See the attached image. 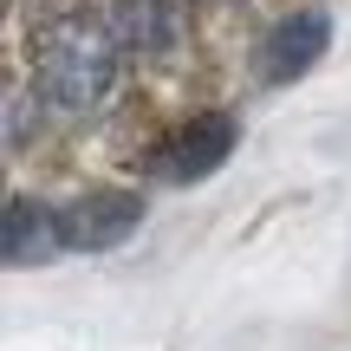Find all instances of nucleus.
<instances>
[{"label": "nucleus", "mask_w": 351, "mask_h": 351, "mask_svg": "<svg viewBox=\"0 0 351 351\" xmlns=\"http://www.w3.org/2000/svg\"><path fill=\"white\" fill-rule=\"evenodd\" d=\"M117 52L124 39L111 33V20H91V13H52L33 33V85L52 111L85 117L111 98L117 85Z\"/></svg>", "instance_id": "f257e3e1"}, {"label": "nucleus", "mask_w": 351, "mask_h": 351, "mask_svg": "<svg viewBox=\"0 0 351 351\" xmlns=\"http://www.w3.org/2000/svg\"><path fill=\"white\" fill-rule=\"evenodd\" d=\"M59 221H65V247L72 254H104V247H117V241H130L143 228V202L130 189H98V195L65 202Z\"/></svg>", "instance_id": "f03ea898"}, {"label": "nucleus", "mask_w": 351, "mask_h": 351, "mask_svg": "<svg viewBox=\"0 0 351 351\" xmlns=\"http://www.w3.org/2000/svg\"><path fill=\"white\" fill-rule=\"evenodd\" d=\"M234 143H241V124L228 111H208V117H195V124H182L163 150H156V176H163V182H202V176H215L234 156Z\"/></svg>", "instance_id": "7ed1b4c3"}, {"label": "nucleus", "mask_w": 351, "mask_h": 351, "mask_svg": "<svg viewBox=\"0 0 351 351\" xmlns=\"http://www.w3.org/2000/svg\"><path fill=\"white\" fill-rule=\"evenodd\" d=\"M326 46H332V20H326V7H300V13H287V20L267 33V46H261V78H267V85H293V78H306L319 59H326Z\"/></svg>", "instance_id": "20e7f679"}, {"label": "nucleus", "mask_w": 351, "mask_h": 351, "mask_svg": "<svg viewBox=\"0 0 351 351\" xmlns=\"http://www.w3.org/2000/svg\"><path fill=\"white\" fill-rule=\"evenodd\" d=\"M0 254H7V267H46V261H59V254H72L65 247L59 208L39 202V195H13L7 221H0Z\"/></svg>", "instance_id": "39448f33"}, {"label": "nucleus", "mask_w": 351, "mask_h": 351, "mask_svg": "<svg viewBox=\"0 0 351 351\" xmlns=\"http://www.w3.org/2000/svg\"><path fill=\"white\" fill-rule=\"evenodd\" d=\"M111 33L143 52L182 46V0H111Z\"/></svg>", "instance_id": "423d86ee"}, {"label": "nucleus", "mask_w": 351, "mask_h": 351, "mask_svg": "<svg viewBox=\"0 0 351 351\" xmlns=\"http://www.w3.org/2000/svg\"><path fill=\"white\" fill-rule=\"evenodd\" d=\"M7 143H26V91H7Z\"/></svg>", "instance_id": "0eeeda50"}]
</instances>
